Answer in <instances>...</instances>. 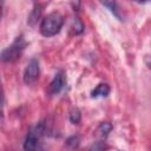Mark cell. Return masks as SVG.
Returning a JSON list of instances; mask_svg holds the SVG:
<instances>
[{
	"label": "cell",
	"instance_id": "1",
	"mask_svg": "<svg viewBox=\"0 0 151 151\" xmlns=\"http://www.w3.org/2000/svg\"><path fill=\"white\" fill-rule=\"evenodd\" d=\"M64 25V18L60 13L58 12H52L50 14H47L40 22V26H39V29H40V33L44 35V37H53L57 33L60 32L61 27Z\"/></svg>",
	"mask_w": 151,
	"mask_h": 151
},
{
	"label": "cell",
	"instance_id": "2",
	"mask_svg": "<svg viewBox=\"0 0 151 151\" xmlns=\"http://www.w3.org/2000/svg\"><path fill=\"white\" fill-rule=\"evenodd\" d=\"M26 45H27V42H26L24 35L17 37L9 46H7L5 50H2L1 60L4 63H13V61L18 60L20 58L22 51L25 50Z\"/></svg>",
	"mask_w": 151,
	"mask_h": 151
},
{
	"label": "cell",
	"instance_id": "3",
	"mask_svg": "<svg viewBox=\"0 0 151 151\" xmlns=\"http://www.w3.org/2000/svg\"><path fill=\"white\" fill-rule=\"evenodd\" d=\"M45 133H46V124L44 122H39L35 126H33L28 131L26 139L24 142V149L25 150H35L38 147L39 142L45 136Z\"/></svg>",
	"mask_w": 151,
	"mask_h": 151
},
{
	"label": "cell",
	"instance_id": "4",
	"mask_svg": "<svg viewBox=\"0 0 151 151\" xmlns=\"http://www.w3.org/2000/svg\"><path fill=\"white\" fill-rule=\"evenodd\" d=\"M39 74H40V66H39V61L38 59L33 58L28 61V64L26 65L25 67V71H24V76H22V79H24V83L26 85H32L34 84L38 79H39Z\"/></svg>",
	"mask_w": 151,
	"mask_h": 151
},
{
	"label": "cell",
	"instance_id": "5",
	"mask_svg": "<svg viewBox=\"0 0 151 151\" xmlns=\"http://www.w3.org/2000/svg\"><path fill=\"white\" fill-rule=\"evenodd\" d=\"M66 85V79H65V76L63 72H58L54 78L52 79V81L50 83L48 87H47V93L50 96H54V94H58L63 88L64 86Z\"/></svg>",
	"mask_w": 151,
	"mask_h": 151
},
{
	"label": "cell",
	"instance_id": "6",
	"mask_svg": "<svg viewBox=\"0 0 151 151\" xmlns=\"http://www.w3.org/2000/svg\"><path fill=\"white\" fill-rule=\"evenodd\" d=\"M99 2L101 5H104L117 19L122 20V15H120V11H119V7H118V4L116 0H99Z\"/></svg>",
	"mask_w": 151,
	"mask_h": 151
},
{
	"label": "cell",
	"instance_id": "7",
	"mask_svg": "<svg viewBox=\"0 0 151 151\" xmlns=\"http://www.w3.org/2000/svg\"><path fill=\"white\" fill-rule=\"evenodd\" d=\"M110 93V86L105 83H100L97 85V87L91 92L92 98H99V97H106Z\"/></svg>",
	"mask_w": 151,
	"mask_h": 151
},
{
	"label": "cell",
	"instance_id": "8",
	"mask_svg": "<svg viewBox=\"0 0 151 151\" xmlns=\"http://www.w3.org/2000/svg\"><path fill=\"white\" fill-rule=\"evenodd\" d=\"M111 130H112V124L109 123V122H103V123H100V125L98 126L97 133H98L100 137H104V138H105V137L111 132Z\"/></svg>",
	"mask_w": 151,
	"mask_h": 151
},
{
	"label": "cell",
	"instance_id": "9",
	"mask_svg": "<svg viewBox=\"0 0 151 151\" xmlns=\"http://www.w3.org/2000/svg\"><path fill=\"white\" fill-rule=\"evenodd\" d=\"M70 120L72 124L74 125H78L81 120V113H80V110L78 107H72L71 111H70Z\"/></svg>",
	"mask_w": 151,
	"mask_h": 151
},
{
	"label": "cell",
	"instance_id": "10",
	"mask_svg": "<svg viewBox=\"0 0 151 151\" xmlns=\"http://www.w3.org/2000/svg\"><path fill=\"white\" fill-rule=\"evenodd\" d=\"M40 14H41V7L38 5V6H35L34 9L32 11V13H31V15H29V18H28V22H29L31 25H33V24L37 21V19L40 17Z\"/></svg>",
	"mask_w": 151,
	"mask_h": 151
},
{
	"label": "cell",
	"instance_id": "11",
	"mask_svg": "<svg viewBox=\"0 0 151 151\" xmlns=\"http://www.w3.org/2000/svg\"><path fill=\"white\" fill-rule=\"evenodd\" d=\"M79 140L80 139H79L78 136H72V137H70V138L66 139V145H68L71 147H76V146H78Z\"/></svg>",
	"mask_w": 151,
	"mask_h": 151
},
{
	"label": "cell",
	"instance_id": "12",
	"mask_svg": "<svg viewBox=\"0 0 151 151\" xmlns=\"http://www.w3.org/2000/svg\"><path fill=\"white\" fill-rule=\"evenodd\" d=\"M107 146L105 145V143L104 142H96L90 149L91 150H103V149H106Z\"/></svg>",
	"mask_w": 151,
	"mask_h": 151
},
{
	"label": "cell",
	"instance_id": "13",
	"mask_svg": "<svg viewBox=\"0 0 151 151\" xmlns=\"http://www.w3.org/2000/svg\"><path fill=\"white\" fill-rule=\"evenodd\" d=\"M134 2H138V4H145V2H149L150 0H132Z\"/></svg>",
	"mask_w": 151,
	"mask_h": 151
}]
</instances>
